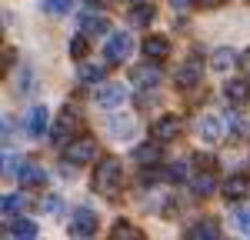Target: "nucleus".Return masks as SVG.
I'll return each instance as SVG.
<instances>
[{
  "label": "nucleus",
  "instance_id": "b1692460",
  "mask_svg": "<svg viewBox=\"0 0 250 240\" xmlns=\"http://www.w3.org/2000/svg\"><path fill=\"white\" fill-rule=\"evenodd\" d=\"M104 74H107V67H97V63H83L77 70V80L80 83H100L104 80Z\"/></svg>",
  "mask_w": 250,
  "mask_h": 240
},
{
  "label": "nucleus",
  "instance_id": "7c9ffc66",
  "mask_svg": "<svg viewBox=\"0 0 250 240\" xmlns=\"http://www.w3.org/2000/svg\"><path fill=\"white\" fill-rule=\"evenodd\" d=\"M87 50H90V43H87V37L80 34L77 40H70V57L80 60V57H87Z\"/></svg>",
  "mask_w": 250,
  "mask_h": 240
},
{
  "label": "nucleus",
  "instance_id": "dca6fc26",
  "mask_svg": "<svg viewBox=\"0 0 250 240\" xmlns=\"http://www.w3.org/2000/svg\"><path fill=\"white\" fill-rule=\"evenodd\" d=\"M187 237L190 240H217L220 237V223H217V220H200L197 227L187 230Z\"/></svg>",
  "mask_w": 250,
  "mask_h": 240
},
{
  "label": "nucleus",
  "instance_id": "f3484780",
  "mask_svg": "<svg viewBox=\"0 0 250 240\" xmlns=\"http://www.w3.org/2000/svg\"><path fill=\"white\" fill-rule=\"evenodd\" d=\"M144 54L150 60H164L167 54H170V40L167 37H147L144 40Z\"/></svg>",
  "mask_w": 250,
  "mask_h": 240
},
{
  "label": "nucleus",
  "instance_id": "ddd939ff",
  "mask_svg": "<svg viewBox=\"0 0 250 240\" xmlns=\"http://www.w3.org/2000/svg\"><path fill=\"white\" fill-rule=\"evenodd\" d=\"M130 157L140 163V167H154V163H160V157H164V150L157 147L154 140H147V143H137L134 150H130Z\"/></svg>",
  "mask_w": 250,
  "mask_h": 240
},
{
  "label": "nucleus",
  "instance_id": "7ed1b4c3",
  "mask_svg": "<svg viewBox=\"0 0 250 240\" xmlns=\"http://www.w3.org/2000/svg\"><path fill=\"white\" fill-rule=\"evenodd\" d=\"M94 157H97V140H94V137L70 140V143L63 147V160H67V163H74V167H80V163H90Z\"/></svg>",
  "mask_w": 250,
  "mask_h": 240
},
{
  "label": "nucleus",
  "instance_id": "c85d7f7f",
  "mask_svg": "<svg viewBox=\"0 0 250 240\" xmlns=\"http://www.w3.org/2000/svg\"><path fill=\"white\" fill-rule=\"evenodd\" d=\"M233 220H237V230L244 237H250V207H237L233 210Z\"/></svg>",
  "mask_w": 250,
  "mask_h": 240
},
{
  "label": "nucleus",
  "instance_id": "a211bd4d",
  "mask_svg": "<svg viewBox=\"0 0 250 240\" xmlns=\"http://www.w3.org/2000/svg\"><path fill=\"white\" fill-rule=\"evenodd\" d=\"M107 134L114 140H127L130 134H134V120H127V117H110L107 120Z\"/></svg>",
  "mask_w": 250,
  "mask_h": 240
},
{
  "label": "nucleus",
  "instance_id": "6e6552de",
  "mask_svg": "<svg viewBox=\"0 0 250 240\" xmlns=\"http://www.w3.org/2000/svg\"><path fill=\"white\" fill-rule=\"evenodd\" d=\"M47 123H50V110L37 103V107H30V114L23 120V130H27V137H43L47 134Z\"/></svg>",
  "mask_w": 250,
  "mask_h": 240
},
{
  "label": "nucleus",
  "instance_id": "f03ea898",
  "mask_svg": "<svg viewBox=\"0 0 250 240\" xmlns=\"http://www.w3.org/2000/svg\"><path fill=\"white\" fill-rule=\"evenodd\" d=\"M130 50H134V37H130L127 30H117V34H110V40L104 43V60H107V63H124V60L130 57Z\"/></svg>",
  "mask_w": 250,
  "mask_h": 240
},
{
  "label": "nucleus",
  "instance_id": "9d476101",
  "mask_svg": "<svg viewBox=\"0 0 250 240\" xmlns=\"http://www.w3.org/2000/svg\"><path fill=\"white\" fill-rule=\"evenodd\" d=\"M157 63H160V60L147 57V63H140V67L130 70V80H134L137 87H157V83H160V67H157Z\"/></svg>",
  "mask_w": 250,
  "mask_h": 240
},
{
  "label": "nucleus",
  "instance_id": "5701e85b",
  "mask_svg": "<svg viewBox=\"0 0 250 240\" xmlns=\"http://www.w3.org/2000/svg\"><path fill=\"white\" fill-rule=\"evenodd\" d=\"M154 17H157V10L150 3H137L134 10H130V23H134V27H150Z\"/></svg>",
  "mask_w": 250,
  "mask_h": 240
},
{
  "label": "nucleus",
  "instance_id": "393cba45",
  "mask_svg": "<svg viewBox=\"0 0 250 240\" xmlns=\"http://www.w3.org/2000/svg\"><path fill=\"white\" fill-rule=\"evenodd\" d=\"M110 237H114V240H137V237H140V230L130 227L127 220H117L114 227H110Z\"/></svg>",
  "mask_w": 250,
  "mask_h": 240
},
{
  "label": "nucleus",
  "instance_id": "1a4fd4ad",
  "mask_svg": "<svg viewBox=\"0 0 250 240\" xmlns=\"http://www.w3.org/2000/svg\"><path fill=\"white\" fill-rule=\"evenodd\" d=\"M200 77H204V67H200L197 60H187V63H180V67H177L173 83H177L180 90H190V87H197V83H200Z\"/></svg>",
  "mask_w": 250,
  "mask_h": 240
},
{
  "label": "nucleus",
  "instance_id": "2f4dec72",
  "mask_svg": "<svg viewBox=\"0 0 250 240\" xmlns=\"http://www.w3.org/2000/svg\"><path fill=\"white\" fill-rule=\"evenodd\" d=\"M0 167H3V174H7V177H17V170H20V160L14 157L10 150H7V154H3V160H0Z\"/></svg>",
  "mask_w": 250,
  "mask_h": 240
},
{
  "label": "nucleus",
  "instance_id": "423d86ee",
  "mask_svg": "<svg viewBox=\"0 0 250 240\" xmlns=\"http://www.w3.org/2000/svg\"><path fill=\"white\" fill-rule=\"evenodd\" d=\"M47 180V170L40 167L37 160H20V170H17V183L23 190H30V187H40Z\"/></svg>",
  "mask_w": 250,
  "mask_h": 240
},
{
  "label": "nucleus",
  "instance_id": "4be33fe9",
  "mask_svg": "<svg viewBox=\"0 0 250 240\" xmlns=\"http://www.w3.org/2000/svg\"><path fill=\"white\" fill-rule=\"evenodd\" d=\"M23 207H27V197L23 194H7V197L0 200V214L3 217H17Z\"/></svg>",
  "mask_w": 250,
  "mask_h": 240
},
{
  "label": "nucleus",
  "instance_id": "cd10ccee",
  "mask_svg": "<svg viewBox=\"0 0 250 240\" xmlns=\"http://www.w3.org/2000/svg\"><path fill=\"white\" fill-rule=\"evenodd\" d=\"M70 130H74L70 123L57 120V127L50 130V140H54V147H67V143H70Z\"/></svg>",
  "mask_w": 250,
  "mask_h": 240
},
{
  "label": "nucleus",
  "instance_id": "6ab92c4d",
  "mask_svg": "<svg viewBox=\"0 0 250 240\" xmlns=\"http://www.w3.org/2000/svg\"><path fill=\"white\" fill-rule=\"evenodd\" d=\"M213 187H217V180H213L210 170H200L197 177H190V190L197 194V197H207V194H213Z\"/></svg>",
  "mask_w": 250,
  "mask_h": 240
},
{
  "label": "nucleus",
  "instance_id": "f8f14e48",
  "mask_svg": "<svg viewBox=\"0 0 250 240\" xmlns=\"http://www.w3.org/2000/svg\"><path fill=\"white\" fill-rule=\"evenodd\" d=\"M80 34L83 37H104L110 27H107V17L104 14H94V10H87V14H80Z\"/></svg>",
  "mask_w": 250,
  "mask_h": 240
},
{
  "label": "nucleus",
  "instance_id": "f704fd0d",
  "mask_svg": "<svg viewBox=\"0 0 250 240\" xmlns=\"http://www.w3.org/2000/svg\"><path fill=\"white\" fill-rule=\"evenodd\" d=\"M130 3H134V0H130Z\"/></svg>",
  "mask_w": 250,
  "mask_h": 240
},
{
  "label": "nucleus",
  "instance_id": "c756f323",
  "mask_svg": "<svg viewBox=\"0 0 250 240\" xmlns=\"http://www.w3.org/2000/svg\"><path fill=\"white\" fill-rule=\"evenodd\" d=\"M193 167H200V170H217V157H213V154H193Z\"/></svg>",
  "mask_w": 250,
  "mask_h": 240
},
{
  "label": "nucleus",
  "instance_id": "473e14b6",
  "mask_svg": "<svg viewBox=\"0 0 250 240\" xmlns=\"http://www.w3.org/2000/svg\"><path fill=\"white\" fill-rule=\"evenodd\" d=\"M43 214H50V217L63 214V200L60 197H43Z\"/></svg>",
  "mask_w": 250,
  "mask_h": 240
},
{
  "label": "nucleus",
  "instance_id": "412c9836",
  "mask_svg": "<svg viewBox=\"0 0 250 240\" xmlns=\"http://www.w3.org/2000/svg\"><path fill=\"white\" fill-rule=\"evenodd\" d=\"M224 94H227V100H233V103H244V100L250 97V83L247 80H227V83H224Z\"/></svg>",
  "mask_w": 250,
  "mask_h": 240
},
{
  "label": "nucleus",
  "instance_id": "72a5a7b5",
  "mask_svg": "<svg viewBox=\"0 0 250 240\" xmlns=\"http://www.w3.org/2000/svg\"><path fill=\"white\" fill-rule=\"evenodd\" d=\"M240 63H244V74L250 77V50H244V57H240Z\"/></svg>",
  "mask_w": 250,
  "mask_h": 240
},
{
  "label": "nucleus",
  "instance_id": "aec40b11",
  "mask_svg": "<svg viewBox=\"0 0 250 240\" xmlns=\"http://www.w3.org/2000/svg\"><path fill=\"white\" fill-rule=\"evenodd\" d=\"M220 194H224L227 200L247 197V180H244V177H227V180H224V187H220Z\"/></svg>",
  "mask_w": 250,
  "mask_h": 240
},
{
  "label": "nucleus",
  "instance_id": "0eeeda50",
  "mask_svg": "<svg viewBox=\"0 0 250 240\" xmlns=\"http://www.w3.org/2000/svg\"><path fill=\"white\" fill-rule=\"evenodd\" d=\"M97 234V214L90 207H80L70 220V237H94Z\"/></svg>",
  "mask_w": 250,
  "mask_h": 240
},
{
  "label": "nucleus",
  "instance_id": "f257e3e1",
  "mask_svg": "<svg viewBox=\"0 0 250 240\" xmlns=\"http://www.w3.org/2000/svg\"><path fill=\"white\" fill-rule=\"evenodd\" d=\"M120 183H124V167L117 157H104L94 170V190L100 197H117L120 194Z\"/></svg>",
  "mask_w": 250,
  "mask_h": 240
},
{
  "label": "nucleus",
  "instance_id": "9b49d317",
  "mask_svg": "<svg viewBox=\"0 0 250 240\" xmlns=\"http://www.w3.org/2000/svg\"><path fill=\"white\" fill-rule=\"evenodd\" d=\"M224 134H227V117L207 114V117L200 120V137L207 140V143H217V140H224Z\"/></svg>",
  "mask_w": 250,
  "mask_h": 240
},
{
  "label": "nucleus",
  "instance_id": "20e7f679",
  "mask_svg": "<svg viewBox=\"0 0 250 240\" xmlns=\"http://www.w3.org/2000/svg\"><path fill=\"white\" fill-rule=\"evenodd\" d=\"M150 134H154V140H164V143H170V140H177L180 134H184V120L177 117V114H164V117H157V120H154Z\"/></svg>",
  "mask_w": 250,
  "mask_h": 240
},
{
  "label": "nucleus",
  "instance_id": "2eb2a0df",
  "mask_svg": "<svg viewBox=\"0 0 250 240\" xmlns=\"http://www.w3.org/2000/svg\"><path fill=\"white\" fill-rule=\"evenodd\" d=\"M210 63H213V70H220V74H227V70H233V67L240 63V54H237L233 47H220V50H213Z\"/></svg>",
  "mask_w": 250,
  "mask_h": 240
},
{
  "label": "nucleus",
  "instance_id": "39448f33",
  "mask_svg": "<svg viewBox=\"0 0 250 240\" xmlns=\"http://www.w3.org/2000/svg\"><path fill=\"white\" fill-rule=\"evenodd\" d=\"M94 100H97L100 110H117V107L127 100V90H124V83H104L94 94Z\"/></svg>",
  "mask_w": 250,
  "mask_h": 240
},
{
  "label": "nucleus",
  "instance_id": "4468645a",
  "mask_svg": "<svg viewBox=\"0 0 250 240\" xmlns=\"http://www.w3.org/2000/svg\"><path fill=\"white\" fill-rule=\"evenodd\" d=\"M37 223L34 220H27V217H14L10 220V227H7V237H14V240H34L37 237Z\"/></svg>",
  "mask_w": 250,
  "mask_h": 240
},
{
  "label": "nucleus",
  "instance_id": "bb28decb",
  "mask_svg": "<svg viewBox=\"0 0 250 240\" xmlns=\"http://www.w3.org/2000/svg\"><path fill=\"white\" fill-rule=\"evenodd\" d=\"M193 167V160H173L170 167H167V177L173 180V183H180V180H187V170Z\"/></svg>",
  "mask_w": 250,
  "mask_h": 240
},
{
  "label": "nucleus",
  "instance_id": "a878e982",
  "mask_svg": "<svg viewBox=\"0 0 250 240\" xmlns=\"http://www.w3.org/2000/svg\"><path fill=\"white\" fill-rule=\"evenodd\" d=\"M74 3H77V0H43V10H47L50 17H63V14L74 10Z\"/></svg>",
  "mask_w": 250,
  "mask_h": 240
}]
</instances>
